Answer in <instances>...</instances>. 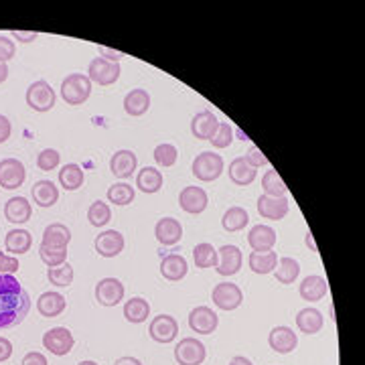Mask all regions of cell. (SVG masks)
Wrapping results in <instances>:
<instances>
[{"label": "cell", "instance_id": "37", "mask_svg": "<svg viewBox=\"0 0 365 365\" xmlns=\"http://www.w3.org/2000/svg\"><path fill=\"white\" fill-rule=\"evenodd\" d=\"M193 262L197 268H216L217 262H219V256H217V250L211 245V243L203 242L197 243L193 248Z\"/></svg>", "mask_w": 365, "mask_h": 365}, {"label": "cell", "instance_id": "2", "mask_svg": "<svg viewBox=\"0 0 365 365\" xmlns=\"http://www.w3.org/2000/svg\"><path fill=\"white\" fill-rule=\"evenodd\" d=\"M92 95V81L85 73H69L61 81V97L69 106H81Z\"/></svg>", "mask_w": 365, "mask_h": 365}, {"label": "cell", "instance_id": "57", "mask_svg": "<svg viewBox=\"0 0 365 365\" xmlns=\"http://www.w3.org/2000/svg\"><path fill=\"white\" fill-rule=\"evenodd\" d=\"M9 78V65L6 63H0V83H4Z\"/></svg>", "mask_w": 365, "mask_h": 365}, {"label": "cell", "instance_id": "19", "mask_svg": "<svg viewBox=\"0 0 365 365\" xmlns=\"http://www.w3.org/2000/svg\"><path fill=\"white\" fill-rule=\"evenodd\" d=\"M217 126H219V120H217L216 114L209 112V110H203V112L193 116V120H191V132H193L195 138H199V140H211L213 134H216Z\"/></svg>", "mask_w": 365, "mask_h": 365}, {"label": "cell", "instance_id": "10", "mask_svg": "<svg viewBox=\"0 0 365 365\" xmlns=\"http://www.w3.org/2000/svg\"><path fill=\"white\" fill-rule=\"evenodd\" d=\"M149 335L152 341L162 343V345L173 343L176 335H179V323H176L175 317H171V314H159V317H154L150 321Z\"/></svg>", "mask_w": 365, "mask_h": 365}, {"label": "cell", "instance_id": "33", "mask_svg": "<svg viewBox=\"0 0 365 365\" xmlns=\"http://www.w3.org/2000/svg\"><path fill=\"white\" fill-rule=\"evenodd\" d=\"M71 242V230L63 223H49L43 231V245H53V248H68Z\"/></svg>", "mask_w": 365, "mask_h": 365}, {"label": "cell", "instance_id": "59", "mask_svg": "<svg viewBox=\"0 0 365 365\" xmlns=\"http://www.w3.org/2000/svg\"><path fill=\"white\" fill-rule=\"evenodd\" d=\"M233 132L238 134V138H240V140H250V138L245 136V132H242V130H233Z\"/></svg>", "mask_w": 365, "mask_h": 365}, {"label": "cell", "instance_id": "4", "mask_svg": "<svg viewBox=\"0 0 365 365\" xmlns=\"http://www.w3.org/2000/svg\"><path fill=\"white\" fill-rule=\"evenodd\" d=\"M55 90L51 88V83L45 80L35 81L31 83L27 90V106L35 112H49L55 106Z\"/></svg>", "mask_w": 365, "mask_h": 365}, {"label": "cell", "instance_id": "9", "mask_svg": "<svg viewBox=\"0 0 365 365\" xmlns=\"http://www.w3.org/2000/svg\"><path fill=\"white\" fill-rule=\"evenodd\" d=\"M25 179H27V171H25V164L18 159H2L0 161V187L2 189H18V187H23Z\"/></svg>", "mask_w": 365, "mask_h": 365}, {"label": "cell", "instance_id": "55", "mask_svg": "<svg viewBox=\"0 0 365 365\" xmlns=\"http://www.w3.org/2000/svg\"><path fill=\"white\" fill-rule=\"evenodd\" d=\"M114 365H142L136 357H120V359H116Z\"/></svg>", "mask_w": 365, "mask_h": 365}, {"label": "cell", "instance_id": "58", "mask_svg": "<svg viewBox=\"0 0 365 365\" xmlns=\"http://www.w3.org/2000/svg\"><path fill=\"white\" fill-rule=\"evenodd\" d=\"M305 242H307V245H311L312 250L317 252V245H314V242H312V233H311V231H307V238H305Z\"/></svg>", "mask_w": 365, "mask_h": 365}, {"label": "cell", "instance_id": "29", "mask_svg": "<svg viewBox=\"0 0 365 365\" xmlns=\"http://www.w3.org/2000/svg\"><path fill=\"white\" fill-rule=\"evenodd\" d=\"M33 245V236L27 230H11L4 238V248L11 256H21V254H27Z\"/></svg>", "mask_w": 365, "mask_h": 365}, {"label": "cell", "instance_id": "48", "mask_svg": "<svg viewBox=\"0 0 365 365\" xmlns=\"http://www.w3.org/2000/svg\"><path fill=\"white\" fill-rule=\"evenodd\" d=\"M14 55H16V45L11 37L6 35H0V63H6L11 61Z\"/></svg>", "mask_w": 365, "mask_h": 365}, {"label": "cell", "instance_id": "21", "mask_svg": "<svg viewBox=\"0 0 365 365\" xmlns=\"http://www.w3.org/2000/svg\"><path fill=\"white\" fill-rule=\"evenodd\" d=\"M276 231L272 230L270 226H262L258 223L254 226L250 233H248V243L254 252H268V250H274L276 245Z\"/></svg>", "mask_w": 365, "mask_h": 365}, {"label": "cell", "instance_id": "51", "mask_svg": "<svg viewBox=\"0 0 365 365\" xmlns=\"http://www.w3.org/2000/svg\"><path fill=\"white\" fill-rule=\"evenodd\" d=\"M23 365H49L47 357L39 351H31L23 357Z\"/></svg>", "mask_w": 365, "mask_h": 365}, {"label": "cell", "instance_id": "50", "mask_svg": "<svg viewBox=\"0 0 365 365\" xmlns=\"http://www.w3.org/2000/svg\"><path fill=\"white\" fill-rule=\"evenodd\" d=\"M11 134H13V124L6 116L0 114V144H4L11 138Z\"/></svg>", "mask_w": 365, "mask_h": 365}, {"label": "cell", "instance_id": "22", "mask_svg": "<svg viewBox=\"0 0 365 365\" xmlns=\"http://www.w3.org/2000/svg\"><path fill=\"white\" fill-rule=\"evenodd\" d=\"M327 292H329V284L324 280L323 276H317V274H312V276H307L300 286H298V295L302 300H309V302H319V300H323L327 297Z\"/></svg>", "mask_w": 365, "mask_h": 365}, {"label": "cell", "instance_id": "26", "mask_svg": "<svg viewBox=\"0 0 365 365\" xmlns=\"http://www.w3.org/2000/svg\"><path fill=\"white\" fill-rule=\"evenodd\" d=\"M228 175H230L233 185H238V187H248V185H252V183L256 181L258 171L254 166H250L243 157H238V159L231 161L230 169H228Z\"/></svg>", "mask_w": 365, "mask_h": 365}, {"label": "cell", "instance_id": "12", "mask_svg": "<svg viewBox=\"0 0 365 365\" xmlns=\"http://www.w3.org/2000/svg\"><path fill=\"white\" fill-rule=\"evenodd\" d=\"M217 324H219V317L209 307H195L189 312L191 331H195L199 335H211V333H216Z\"/></svg>", "mask_w": 365, "mask_h": 365}, {"label": "cell", "instance_id": "8", "mask_svg": "<svg viewBox=\"0 0 365 365\" xmlns=\"http://www.w3.org/2000/svg\"><path fill=\"white\" fill-rule=\"evenodd\" d=\"M211 300L221 311H236L243 302V292L240 290L238 284L219 282L216 284V288L211 292Z\"/></svg>", "mask_w": 365, "mask_h": 365}, {"label": "cell", "instance_id": "15", "mask_svg": "<svg viewBox=\"0 0 365 365\" xmlns=\"http://www.w3.org/2000/svg\"><path fill=\"white\" fill-rule=\"evenodd\" d=\"M268 345L270 349H274L276 353L280 355H286V353H292L297 349L298 345V335L290 329V327H274L268 335Z\"/></svg>", "mask_w": 365, "mask_h": 365}, {"label": "cell", "instance_id": "32", "mask_svg": "<svg viewBox=\"0 0 365 365\" xmlns=\"http://www.w3.org/2000/svg\"><path fill=\"white\" fill-rule=\"evenodd\" d=\"M162 173L157 166H144L136 176V187L147 195L159 193L162 189Z\"/></svg>", "mask_w": 365, "mask_h": 365}, {"label": "cell", "instance_id": "20", "mask_svg": "<svg viewBox=\"0 0 365 365\" xmlns=\"http://www.w3.org/2000/svg\"><path fill=\"white\" fill-rule=\"evenodd\" d=\"M136 166H138V159L132 150H118L110 159V171L118 179H128V176L134 175Z\"/></svg>", "mask_w": 365, "mask_h": 365}, {"label": "cell", "instance_id": "56", "mask_svg": "<svg viewBox=\"0 0 365 365\" xmlns=\"http://www.w3.org/2000/svg\"><path fill=\"white\" fill-rule=\"evenodd\" d=\"M230 365H254L248 357H243V355H236L233 359L230 361Z\"/></svg>", "mask_w": 365, "mask_h": 365}, {"label": "cell", "instance_id": "43", "mask_svg": "<svg viewBox=\"0 0 365 365\" xmlns=\"http://www.w3.org/2000/svg\"><path fill=\"white\" fill-rule=\"evenodd\" d=\"M152 157H154V162H157L159 166L169 169V166H175L176 159H179V150H176L175 144L162 142V144H159V147L154 149Z\"/></svg>", "mask_w": 365, "mask_h": 365}, {"label": "cell", "instance_id": "36", "mask_svg": "<svg viewBox=\"0 0 365 365\" xmlns=\"http://www.w3.org/2000/svg\"><path fill=\"white\" fill-rule=\"evenodd\" d=\"M298 274H300V264L295 258H280L276 268H274V276H276V280L280 284L297 282Z\"/></svg>", "mask_w": 365, "mask_h": 365}, {"label": "cell", "instance_id": "14", "mask_svg": "<svg viewBox=\"0 0 365 365\" xmlns=\"http://www.w3.org/2000/svg\"><path fill=\"white\" fill-rule=\"evenodd\" d=\"M217 256H219V262H217V274L221 276H233L238 274L240 268H242V252L238 245H231V243H226L217 250Z\"/></svg>", "mask_w": 365, "mask_h": 365}, {"label": "cell", "instance_id": "40", "mask_svg": "<svg viewBox=\"0 0 365 365\" xmlns=\"http://www.w3.org/2000/svg\"><path fill=\"white\" fill-rule=\"evenodd\" d=\"M136 197V191L132 185H128V183H114L112 187L108 189V201L114 203V205H130V203L134 201Z\"/></svg>", "mask_w": 365, "mask_h": 365}, {"label": "cell", "instance_id": "16", "mask_svg": "<svg viewBox=\"0 0 365 365\" xmlns=\"http://www.w3.org/2000/svg\"><path fill=\"white\" fill-rule=\"evenodd\" d=\"M288 209H290V203L286 197H268V195L258 197V213L264 219L280 221L286 217Z\"/></svg>", "mask_w": 365, "mask_h": 365}, {"label": "cell", "instance_id": "25", "mask_svg": "<svg viewBox=\"0 0 365 365\" xmlns=\"http://www.w3.org/2000/svg\"><path fill=\"white\" fill-rule=\"evenodd\" d=\"M31 216H33V207L25 197H11L4 205V217L14 226L27 223Z\"/></svg>", "mask_w": 365, "mask_h": 365}, {"label": "cell", "instance_id": "5", "mask_svg": "<svg viewBox=\"0 0 365 365\" xmlns=\"http://www.w3.org/2000/svg\"><path fill=\"white\" fill-rule=\"evenodd\" d=\"M73 345H75V339L65 327H53L43 335V347L57 357H63V355L71 353Z\"/></svg>", "mask_w": 365, "mask_h": 365}, {"label": "cell", "instance_id": "18", "mask_svg": "<svg viewBox=\"0 0 365 365\" xmlns=\"http://www.w3.org/2000/svg\"><path fill=\"white\" fill-rule=\"evenodd\" d=\"M154 236L161 245H175L183 238V226L175 217H162L154 226Z\"/></svg>", "mask_w": 365, "mask_h": 365}, {"label": "cell", "instance_id": "30", "mask_svg": "<svg viewBox=\"0 0 365 365\" xmlns=\"http://www.w3.org/2000/svg\"><path fill=\"white\" fill-rule=\"evenodd\" d=\"M33 201L37 203L39 207L47 209V207H53L57 199H59V189L55 187V183L47 181V179H41L33 185Z\"/></svg>", "mask_w": 365, "mask_h": 365}, {"label": "cell", "instance_id": "38", "mask_svg": "<svg viewBox=\"0 0 365 365\" xmlns=\"http://www.w3.org/2000/svg\"><path fill=\"white\" fill-rule=\"evenodd\" d=\"M250 223V216H248V211L243 209V207H230L223 217H221V226H223V230L226 231H240L243 230L245 226Z\"/></svg>", "mask_w": 365, "mask_h": 365}, {"label": "cell", "instance_id": "3", "mask_svg": "<svg viewBox=\"0 0 365 365\" xmlns=\"http://www.w3.org/2000/svg\"><path fill=\"white\" fill-rule=\"evenodd\" d=\"M223 166H226V162L223 159L217 154V152H211V150H205L201 154H197L195 157V161H193V175L197 176L199 181L203 183H209V181H216L221 176L223 173Z\"/></svg>", "mask_w": 365, "mask_h": 365}, {"label": "cell", "instance_id": "7", "mask_svg": "<svg viewBox=\"0 0 365 365\" xmlns=\"http://www.w3.org/2000/svg\"><path fill=\"white\" fill-rule=\"evenodd\" d=\"M205 357H207V349L199 339H181L175 347V359L179 365H201Z\"/></svg>", "mask_w": 365, "mask_h": 365}, {"label": "cell", "instance_id": "1", "mask_svg": "<svg viewBox=\"0 0 365 365\" xmlns=\"http://www.w3.org/2000/svg\"><path fill=\"white\" fill-rule=\"evenodd\" d=\"M31 311L28 292L13 274H0V329L21 324Z\"/></svg>", "mask_w": 365, "mask_h": 365}, {"label": "cell", "instance_id": "46", "mask_svg": "<svg viewBox=\"0 0 365 365\" xmlns=\"http://www.w3.org/2000/svg\"><path fill=\"white\" fill-rule=\"evenodd\" d=\"M59 162H61V154L55 149L41 150L39 157H37V166H39L41 171H47V173L55 171L59 166Z\"/></svg>", "mask_w": 365, "mask_h": 365}, {"label": "cell", "instance_id": "27", "mask_svg": "<svg viewBox=\"0 0 365 365\" xmlns=\"http://www.w3.org/2000/svg\"><path fill=\"white\" fill-rule=\"evenodd\" d=\"M150 108V94L142 88H136V90H130L126 97H124V110L128 116H144Z\"/></svg>", "mask_w": 365, "mask_h": 365}, {"label": "cell", "instance_id": "6", "mask_svg": "<svg viewBox=\"0 0 365 365\" xmlns=\"http://www.w3.org/2000/svg\"><path fill=\"white\" fill-rule=\"evenodd\" d=\"M120 63H110L104 57L92 59L90 68H88V78L92 83H97V85H114L120 80Z\"/></svg>", "mask_w": 365, "mask_h": 365}, {"label": "cell", "instance_id": "47", "mask_svg": "<svg viewBox=\"0 0 365 365\" xmlns=\"http://www.w3.org/2000/svg\"><path fill=\"white\" fill-rule=\"evenodd\" d=\"M243 159L248 161V164H250V166H254V169H260V166H268V164H270V161L266 159V154L258 149V147H254V144L250 147L248 154H245Z\"/></svg>", "mask_w": 365, "mask_h": 365}, {"label": "cell", "instance_id": "39", "mask_svg": "<svg viewBox=\"0 0 365 365\" xmlns=\"http://www.w3.org/2000/svg\"><path fill=\"white\" fill-rule=\"evenodd\" d=\"M262 187H264V195H268V197H286V193H288V187L284 185V181L274 169L264 173Z\"/></svg>", "mask_w": 365, "mask_h": 365}, {"label": "cell", "instance_id": "53", "mask_svg": "<svg viewBox=\"0 0 365 365\" xmlns=\"http://www.w3.org/2000/svg\"><path fill=\"white\" fill-rule=\"evenodd\" d=\"M100 57H104L106 61H110V63H120V59L124 57V53H120V51H114V49H108V47H100Z\"/></svg>", "mask_w": 365, "mask_h": 365}, {"label": "cell", "instance_id": "28", "mask_svg": "<svg viewBox=\"0 0 365 365\" xmlns=\"http://www.w3.org/2000/svg\"><path fill=\"white\" fill-rule=\"evenodd\" d=\"M323 324H324V319H323V312L321 311L311 309V307H307V309L298 311L297 327L300 333H305V335H317V333L323 329Z\"/></svg>", "mask_w": 365, "mask_h": 365}, {"label": "cell", "instance_id": "31", "mask_svg": "<svg viewBox=\"0 0 365 365\" xmlns=\"http://www.w3.org/2000/svg\"><path fill=\"white\" fill-rule=\"evenodd\" d=\"M149 317H150V302L147 300V298L134 297V298H130V300H126V305H124V319H126L128 323L140 324V323H144Z\"/></svg>", "mask_w": 365, "mask_h": 365}, {"label": "cell", "instance_id": "35", "mask_svg": "<svg viewBox=\"0 0 365 365\" xmlns=\"http://www.w3.org/2000/svg\"><path fill=\"white\" fill-rule=\"evenodd\" d=\"M83 181H85L83 169L75 162H69L59 171V185L65 191H78L83 185Z\"/></svg>", "mask_w": 365, "mask_h": 365}, {"label": "cell", "instance_id": "60", "mask_svg": "<svg viewBox=\"0 0 365 365\" xmlns=\"http://www.w3.org/2000/svg\"><path fill=\"white\" fill-rule=\"evenodd\" d=\"M78 365H97L95 361H92V359H88V361H80Z\"/></svg>", "mask_w": 365, "mask_h": 365}, {"label": "cell", "instance_id": "34", "mask_svg": "<svg viewBox=\"0 0 365 365\" xmlns=\"http://www.w3.org/2000/svg\"><path fill=\"white\" fill-rule=\"evenodd\" d=\"M248 264H250V268L254 274H270L276 268V264H278V256H276V252L274 250H268V252H252L250 258H248Z\"/></svg>", "mask_w": 365, "mask_h": 365}, {"label": "cell", "instance_id": "42", "mask_svg": "<svg viewBox=\"0 0 365 365\" xmlns=\"http://www.w3.org/2000/svg\"><path fill=\"white\" fill-rule=\"evenodd\" d=\"M88 219H90V223L94 226V228H104V226H108V221L112 219V209H110L108 203L104 201H94L90 205V209H88Z\"/></svg>", "mask_w": 365, "mask_h": 365}, {"label": "cell", "instance_id": "13", "mask_svg": "<svg viewBox=\"0 0 365 365\" xmlns=\"http://www.w3.org/2000/svg\"><path fill=\"white\" fill-rule=\"evenodd\" d=\"M207 203H209V197L207 193L201 187H183V191L179 193V205L185 213H191V216H197V213H203L207 209Z\"/></svg>", "mask_w": 365, "mask_h": 365}, {"label": "cell", "instance_id": "52", "mask_svg": "<svg viewBox=\"0 0 365 365\" xmlns=\"http://www.w3.org/2000/svg\"><path fill=\"white\" fill-rule=\"evenodd\" d=\"M11 355H13V343H11L9 339L0 337V364L9 361Z\"/></svg>", "mask_w": 365, "mask_h": 365}, {"label": "cell", "instance_id": "24", "mask_svg": "<svg viewBox=\"0 0 365 365\" xmlns=\"http://www.w3.org/2000/svg\"><path fill=\"white\" fill-rule=\"evenodd\" d=\"M65 309H68V300H65L63 295H59V292H43L37 298V311H39L41 317L55 319V317H59Z\"/></svg>", "mask_w": 365, "mask_h": 365}, {"label": "cell", "instance_id": "54", "mask_svg": "<svg viewBox=\"0 0 365 365\" xmlns=\"http://www.w3.org/2000/svg\"><path fill=\"white\" fill-rule=\"evenodd\" d=\"M13 37L21 43H33L39 37V33L37 31H13Z\"/></svg>", "mask_w": 365, "mask_h": 365}, {"label": "cell", "instance_id": "11", "mask_svg": "<svg viewBox=\"0 0 365 365\" xmlns=\"http://www.w3.org/2000/svg\"><path fill=\"white\" fill-rule=\"evenodd\" d=\"M124 298V284L118 278H102L95 284V300L102 307H116Z\"/></svg>", "mask_w": 365, "mask_h": 365}, {"label": "cell", "instance_id": "17", "mask_svg": "<svg viewBox=\"0 0 365 365\" xmlns=\"http://www.w3.org/2000/svg\"><path fill=\"white\" fill-rule=\"evenodd\" d=\"M124 236L120 231L116 230H106L102 231L97 238H95V252L102 258H116L120 256L122 250H124Z\"/></svg>", "mask_w": 365, "mask_h": 365}, {"label": "cell", "instance_id": "44", "mask_svg": "<svg viewBox=\"0 0 365 365\" xmlns=\"http://www.w3.org/2000/svg\"><path fill=\"white\" fill-rule=\"evenodd\" d=\"M73 268L69 266L68 262L65 264H61V266H55V268H49L47 270V278H49V282L55 284L57 288H68L69 284L73 282Z\"/></svg>", "mask_w": 365, "mask_h": 365}, {"label": "cell", "instance_id": "23", "mask_svg": "<svg viewBox=\"0 0 365 365\" xmlns=\"http://www.w3.org/2000/svg\"><path fill=\"white\" fill-rule=\"evenodd\" d=\"M189 272V264L181 254H166L161 262V274L162 278L171 280V282H179L187 276Z\"/></svg>", "mask_w": 365, "mask_h": 365}, {"label": "cell", "instance_id": "41", "mask_svg": "<svg viewBox=\"0 0 365 365\" xmlns=\"http://www.w3.org/2000/svg\"><path fill=\"white\" fill-rule=\"evenodd\" d=\"M39 256L47 268H55L68 262V248H53V245H39Z\"/></svg>", "mask_w": 365, "mask_h": 365}, {"label": "cell", "instance_id": "49", "mask_svg": "<svg viewBox=\"0 0 365 365\" xmlns=\"http://www.w3.org/2000/svg\"><path fill=\"white\" fill-rule=\"evenodd\" d=\"M18 268H21V264H18L16 256L0 252V274H13L14 276V272H18Z\"/></svg>", "mask_w": 365, "mask_h": 365}, {"label": "cell", "instance_id": "45", "mask_svg": "<svg viewBox=\"0 0 365 365\" xmlns=\"http://www.w3.org/2000/svg\"><path fill=\"white\" fill-rule=\"evenodd\" d=\"M231 142H233V128H231V124L219 122L216 134L211 138V147L213 149H228V147H231Z\"/></svg>", "mask_w": 365, "mask_h": 365}]
</instances>
